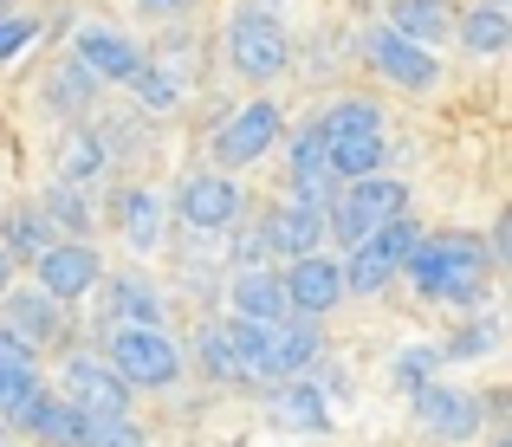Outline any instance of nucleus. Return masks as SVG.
Returning <instances> with one entry per match:
<instances>
[{
  "label": "nucleus",
  "instance_id": "obj_1",
  "mask_svg": "<svg viewBox=\"0 0 512 447\" xmlns=\"http://www.w3.org/2000/svg\"><path fill=\"white\" fill-rule=\"evenodd\" d=\"M487 273H493V253L480 234H422L402 260V279H409L422 298H448V305H480L487 298Z\"/></svg>",
  "mask_w": 512,
  "mask_h": 447
},
{
  "label": "nucleus",
  "instance_id": "obj_2",
  "mask_svg": "<svg viewBox=\"0 0 512 447\" xmlns=\"http://www.w3.org/2000/svg\"><path fill=\"white\" fill-rule=\"evenodd\" d=\"M402 214H409V182H402V175H363V182H344L338 195H331L325 234L344 240V247H357L363 234L402 221Z\"/></svg>",
  "mask_w": 512,
  "mask_h": 447
},
{
  "label": "nucleus",
  "instance_id": "obj_3",
  "mask_svg": "<svg viewBox=\"0 0 512 447\" xmlns=\"http://www.w3.org/2000/svg\"><path fill=\"white\" fill-rule=\"evenodd\" d=\"M227 65H234V78H247V85H273V78H286L292 33L279 26L273 7H240L234 20H227Z\"/></svg>",
  "mask_w": 512,
  "mask_h": 447
},
{
  "label": "nucleus",
  "instance_id": "obj_4",
  "mask_svg": "<svg viewBox=\"0 0 512 447\" xmlns=\"http://www.w3.org/2000/svg\"><path fill=\"white\" fill-rule=\"evenodd\" d=\"M104 363L117 370V383L137 396V389H175V376H182V350H175V337L163 324H117L111 331V350H104Z\"/></svg>",
  "mask_w": 512,
  "mask_h": 447
},
{
  "label": "nucleus",
  "instance_id": "obj_5",
  "mask_svg": "<svg viewBox=\"0 0 512 447\" xmlns=\"http://www.w3.org/2000/svg\"><path fill=\"white\" fill-rule=\"evenodd\" d=\"M415 240H422V221H415V214H402V221H389V227H376V234H363L357 247L338 260L344 298H350V292H357V298H376L383 286H396V279H402V260H409Z\"/></svg>",
  "mask_w": 512,
  "mask_h": 447
},
{
  "label": "nucleus",
  "instance_id": "obj_6",
  "mask_svg": "<svg viewBox=\"0 0 512 447\" xmlns=\"http://www.w3.org/2000/svg\"><path fill=\"white\" fill-rule=\"evenodd\" d=\"M279 137H286V111L273 98H247L214 124V162L221 169H253Z\"/></svg>",
  "mask_w": 512,
  "mask_h": 447
},
{
  "label": "nucleus",
  "instance_id": "obj_7",
  "mask_svg": "<svg viewBox=\"0 0 512 447\" xmlns=\"http://www.w3.org/2000/svg\"><path fill=\"white\" fill-rule=\"evenodd\" d=\"M33 279H39V292H46L52 305H78V298L98 292L104 260H98L91 240H52V247L33 260Z\"/></svg>",
  "mask_w": 512,
  "mask_h": 447
},
{
  "label": "nucleus",
  "instance_id": "obj_8",
  "mask_svg": "<svg viewBox=\"0 0 512 447\" xmlns=\"http://www.w3.org/2000/svg\"><path fill=\"white\" fill-rule=\"evenodd\" d=\"M409 402H415V422L448 447H467L487 428V409H480V396L467 383H428V389H415Z\"/></svg>",
  "mask_w": 512,
  "mask_h": 447
},
{
  "label": "nucleus",
  "instance_id": "obj_9",
  "mask_svg": "<svg viewBox=\"0 0 512 447\" xmlns=\"http://www.w3.org/2000/svg\"><path fill=\"white\" fill-rule=\"evenodd\" d=\"M65 383V402H72L78 415H91V422H117V415H130V389L117 383V370L104 357H91V350H72L59 370Z\"/></svg>",
  "mask_w": 512,
  "mask_h": 447
},
{
  "label": "nucleus",
  "instance_id": "obj_10",
  "mask_svg": "<svg viewBox=\"0 0 512 447\" xmlns=\"http://www.w3.org/2000/svg\"><path fill=\"white\" fill-rule=\"evenodd\" d=\"M175 208H182V227H188V234H227V221L247 208V195H240L234 175L195 169V175H182V188H175Z\"/></svg>",
  "mask_w": 512,
  "mask_h": 447
},
{
  "label": "nucleus",
  "instance_id": "obj_11",
  "mask_svg": "<svg viewBox=\"0 0 512 447\" xmlns=\"http://www.w3.org/2000/svg\"><path fill=\"white\" fill-rule=\"evenodd\" d=\"M363 59H370V72L389 78L396 91H435L441 85V59H435V52L396 39L389 26H370V33H363Z\"/></svg>",
  "mask_w": 512,
  "mask_h": 447
},
{
  "label": "nucleus",
  "instance_id": "obj_12",
  "mask_svg": "<svg viewBox=\"0 0 512 447\" xmlns=\"http://www.w3.org/2000/svg\"><path fill=\"white\" fill-rule=\"evenodd\" d=\"M279 286H286V311L292 318H325V311L344 305V273L331 253H305V260H292L286 273H279Z\"/></svg>",
  "mask_w": 512,
  "mask_h": 447
},
{
  "label": "nucleus",
  "instance_id": "obj_13",
  "mask_svg": "<svg viewBox=\"0 0 512 447\" xmlns=\"http://www.w3.org/2000/svg\"><path fill=\"white\" fill-rule=\"evenodd\" d=\"M72 59L85 65L98 85H130V78L143 72V46L130 33H117V26H78L72 33Z\"/></svg>",
  "mask_w": 512,
  "mask_h": 447
},
{
  "label": "nucleus",
  "instance_id": "obj_14",
  "mask_svg": "<svg viewBox=\"0 0 512 447\" xmlns=\"http://www.w3.org/2000/svg\"><path fill=\"white\" fill-rule=\"evenodd\" d=\"M325 130H318V117H305L299 130H292L286 143V182H292V201H318V208H331V195H338V182H331V162H325Z\"/></svg>",
  "mask_w": 512,
  "mask_h": 447
},
{
  "label": "nucleus",
  "instance_id": "obj_15",
  "mask_svg": "<svg viewBox=\"0 0 512 447\" xmlns=\"http://www.w3.org/2000/svg\"><path fill=\"white\" fill-rule=\"evenodd\" d=\"M260 234H266V260H305V253H318V240H325V208H318V201H279L273 214H266L260 221Z\"/></svg>",
  "mask_w": 512,
  "mask_h": 447
},
{
  "label": "nucleus",
  "instance_id": "obj_16",
  "mask_svg": "<svg viewBox=\"0 0 512 447\" xmlns=\"http://www.w3.org/2000/svg\"><path fill=\"white\" fill-rule=\"evenodd\" d=\"M0 324H7V331L39 357L52 337H65V305H52V298L39 292V286H26V292H0Z\"/></svg>",
  "mask_w": 512,
  "mask_h": 447
},
{
  "label": "nucleus",
  "instance_id": "obj_17",
  "mask_svg": "<svg viewBox=\"0 0 512 447\" xmlns=\"http://www.w3.org/2000/svg\"><path fill=\"white\" fill-rule=\"evenodd\" d=\"M98 305H104V318H111V331L117 324H163V292L150 286V279H137V273H104L98 279Z\"/></svg>",
  "mask_w": 512,
  "mask_h": 447
},
{
  "label": "nucleus",
  "instance_id": "obj_18",
  "mask_svg": "<svg viewBox=\"0 0 512 447\" xmlns=\"http://www.w3.org/2000/svg\"><path fill=\"white\" fill-rule=\"evenodd\" d=\"M227 305H234V318H253V324L292 318V311H286V286H279V273H266V266H240V273L227 279Z\"/></svg>",
  "mask_w": 512,
  "mask_h": 447
},
{
  "label": "nucleus",
  "instance_id": "obj_19",
  "mask_svg": "<svg viewBox=\"0 0 512 447\" xmlns=\"http://www.w3.org/2000/svg\"><path fill=\"white\" fill-rule=\"evenodd\" d=\"M318 357H325V331H318V318H279L273 324V376H279V383L312 376Z\"/></svg>",
  "mask_w": 512,
  "mask_h": 447
},
{
  "label": "nucleus",
  "instance_id": "obj_20",
  "mask_svg": "<svg viewBox=\"0 0 512 447\" xmlns=\"http://www.w3.org/2000/svg\"><path fill=\"white\" fill-rule=\"evenodd\" d=\"M111 221L124 227V240H130L137 253L163 247V195H156V188H143V182L117 188V201H111Z\"/></svg>",
  "mask_w": 512,
  "mask_h": 447
},
{
  "label": "nucleus",
  "instance_id": "obj_21",
  "mask_svg": "<svg viewBox=\"0 0 512 447\" xmlns=\"http://www.w3.org/2000/svg\"><path fill=\"white\" fill-rule=\"evenodd\" d=\"M13 422H20L26 435H39L46 447H85V415H78L65 396H46V389H39V396L13 415Z\"/></svg>",
  "mask_w": 512,
  "mask_h": 447
},
{
  "label": "nucleus",
  "instance_id": "obj_22",
  "mask_svg": "<svg viewBox=\"0 0 512 447\" xmlns=\"http://www.w3.org/2000/svg\"><path fill=\"white\" fill-rule=\"evenodd\" d=\"M454 39H461V52H474V59H500V52L512 46L506 0H474V7L454 20Z\"/></svg>",
  "mask_w": 512,
  "mask_h": 447
},
{
  "label": "nucleus",
  "instance_id": "obj_23",
  "mask_svg": "<svg viewBox=\"0 0 512 447\" xmlns=\"http://www.w3.org/2000/svg\"><path fill=\"white\" fill-rule=\"evenodd\" d=\"M273 422L292 428V435H331V402L325 389L305 376V383H279L273 389Z\"/></svg>",
  "mask_w": 512,
  "mask_h": 447
},
{
  "label": "nucleus",
  "instance_id": "obj_24",
  "mask_svg": "<svg viewBox=\"0 0 512 447\" xmlns=\"http://www.w3.org/2000/svg\"><path fill=\"white\" fill-rule=\"evenodd\" d=\"M104 169H111V149H104L98 124H72L65 143H59V182L65 188H91Z\"/></svg>",
  "mask_w": 512,
  "mask_h": 447
},
{
  "label": "nucleus",
  "instance_id": "obj_25",
  "mask_svg": "<svg viewBox=\"0 0 512 447\" xmlns=\"http://www.w3.org/2000/svg\"><path fill=\"white\" fill-rule=\"evenodd\" d=\"M221 337H227V350H234V363H240L247 383H279V376H273V324L221 318Z\"/></svg>",
  "mask_w": 512,
  "mask_h": 447
},
{
  "label": "nucleus",
  "instance_id": "obj_26",
  "mask_svg": "<svg viewBox=\"0 0 512 447\" xmlns=\"http://www.w3.org/2000/svg\"><path fill=\"white\" fill-rule=\"evenodd\" d=\"M389 33L409 39V46H428L435 52L441 39H454V13L448 7H428V0H389Z\"/></svg>",
  "mask_w": 512,
  "mask_h": 447
},
{
  "label": "nucleus",
  "instance_id": "obj_27",
  "mask_svg": "<svg viewBox=\"0 0 512 447\" xmlns=\"http://www.w3.org/2000/svg\"><path fill=\"white\" fill-rule=\"evenodd\" d=\"M46 247H52V227H46V214H39L33 201H20V208L0 214V253H7L13 266H20V260L33 266Z\"/></svg>",
  "mask_w": 512,
  "mask_h": 447
},
{
  "label": "nucleus",
  "instance_id": "obj_28",
  "mask_svg": "<svg viewBox=\"0 0 512 447\" xmlns=\"http://www.w3.org/2000/svg\"><path fill=\"white\" fill-rule=\"evenodd\" d=\"M383 156H389V137H338L325 149L331 162V182H363V175H383Z\"/></svg>",
  "mask_w": 512,
  "mask_h": 447
},
{
  "label": "nucleus",
  "instance_id": "obj_29",
  "mask_svg": "<svg viewBox=\"0 0 512 447\" xmlns=\"http://www.w3.org/2000/svg\"><path fill=\"white\" fill-rule=\"evenodd\" d=\"M383 124H389L383 104H376V98H357V91H350V98H338L325 117H318L325 143H338V137H383Z\"/></svg>",
  "mask_w": 512,
  "mask_h": 447
},
{
  "label": "nucleus",
  "instance_id": "obj_30",
  "mask_svg": "<svg viewBox=\"0 0 512 447\" xmlns=\"http://www.w3.org/2000/svg\"><path fill=\"white\" fill-rule=\"evenodd\" d=\"M98 91H104V85H98V78H91L78 59L52 65V78H46V104H52V111H65V117H85L91 104H98Z\"/></svg>",
  "mask_w": 512,
  "mask_h": 447
},
{
  "label": "nucleus",
  "instance_id": "obj_31",
  "mask_svg": "<svg viewBox=\"0 0 512 447\" xmlns=\"http://www.w3.org/2000/svg\"><path fill=\"white\" fill-rule=\"evenodd\" d=\"M33 208L46 214V227H65L72 240H85L91 227H98V221H91V201H85V188H65V182H52L46 195L33 201Z\"/></svg>",
  "mask_w": 512,
  "mask_h": 447
},
{
  "label": "nucleus",
  "instance_id": "obj_32",
  "mask_svg": "<svg viewBox=\"0 0 512 447\" xmlns=\"http://www.w3.org/2000/svg\"><path fill=\"white\" fill-rule=\"evenodd\" d=\"M435 370H441V350L435 344H409V350H396V363H389V383H396L402 396H415V389L435 383Z\"/></svg>",
  "mask_w": 512,
  "mask_h": 447
},
{
  "label": "nucleus",
  "instance_id": "obj_33",
  "mask_svg": "<svg viewBox=\"0 0 512 447\" xmlns=\"http://www.w3.org/2000/svg\"><path fill=\"white\" fill-rule=\"evenodd\" d=\"M441 350V363H474V357H487V350H500V324L493 318H467L461 331L448 337V344H435Z\"/></svg>",
  "mask_w": 512,
  "mask_h": 447
},
{
  "label": "nucleus",
  "instance_id": "obj_34",
  "mask_svg": "<svg viewBox=\"0 0 512 447\" xmlns=\"http://www.w3.org/2000/svg\"><path fill=\"white\" fill-rule=\"evenodd\" d=\"M195 357H201V370H208L214 383H227V389H240V383H247V376H240V363H234V350H227V337H221V324H201Z\"/></svg>",
  "mask_w": 512,
  "mask_h": 447
},
{
  "label": "nucleus",
  "instance_id": "obj_35",
  "mask_svg": "<svg viewBox=\"0 0 512 447\" xmlns=\"http://www.w3.org/2000/svg\"><path fill=\"white\" fill-rule=\"evenodd\" d=\"M130 91H137V104H150V111H175V98H182V78H175L169 65L143 59V72L130 78Z\"/></svg>",
  "mask_w": 512,
  "mask_h": 447
},
{
  "label": "nucleus",
  "instance_id": "obj_36",
  "mask_svg": "<svg viewBox=\"0 0 512 447\" xmlns=\"http://www.w3.org/2000/svg\"><path fill=\"white\" fill-rule=\"evenodd\" d=\"M39 389H46V383H39V370H0V422H13Z\"/></svg>",
  "mask_w": 512,
  "mask_h": 447
},
{
  "label": "nucleus",
  "instance_id": "obj_37",
  "mask_svg": "<svg viewBox=\"0 0 512 447\" xmlns=\"http://www.w3.org/2000/svg\"><path fill=\"white\" fill-rule=\"evenodd\" d=\"M85 447H143V428L130 415H117V422H91L85 415Z\"/></svg>",
  "mask_w": 512,
  "mask_h": 447
},
{
  "label": "nucleus",
  "instance_id": "obj_38",
  "mask_svg": "<svg viewBox=\"0 0 512 447\" xmlns=\"http://www.w3.org/2000/svg\"><path fill=\"white\" fill-rule=\"evenodd\" d=\"M33 33H39V20H26V13H0V65L20 59V52L33 46Z\"/></svg>",
  "mask_w": 512,
  "mask_h": 447
},
{
  "label": "nucleus",
  "instance_id": "obj_39",
  "mask_svg": "<svg viewBox=\"0 0 512 447\" xmlns=\"http://www.w3.org/2000/svg\"><path fill=\"white\" fill-rule=\"evenodd\" d=\"M195 7H201V0H137V13H143V20H163V26H182Z\"/></svg>",
  "mask_w": 512,
  "mask_h": 447
},
{
  "label": "nucleus",
  "instance_id": "obj_40",
  "mask_svg": "<svg viewBox=\"0 0 512 447\" xmlns=\"http://www.w3.org/2000/svg\"><path fill=\"white\" fill-rule=\"evenodd\" d=\"M0 370H39V357L7 331V324H0Z\"/></svg>",
  "mask_w": 512,
  "mask_h": 447
},
{
  "label": "nucleus",
  "instance_id": "obj_41",
  "mask_svg": "<svg viewBox=\"0 0 512 447\" xmlns=\"http://www.w3.org/2000/svg\"><path fill=\"white\" fill-rule=\"evenodd\" d=\"M0 292H13V260L0 253Z\"/></svg>",
  "mask_w": 512,
  "mask_h": 447
},
{
  "label": "nucleus",
  "instance_id": "obj_42",
  "mask_svg": "<svg viewBox=\"0 0 512 447\" xmlns=\"http://www.w3.org/2000/svg\"><path fill=\"white\" fill-rule=\"evenodd\" d=\"M493 447H512V435H500V441H493Z\"/></svg>",
  "mask_w": 512,
  "mask_h": 447
},
{
  "label": "nucleus",
  "instance_id": "obj_43",
  "mask_svg": "<svg viewBox=\"0 0 512 447\" xmlns=\"http://www.w3.org/2000/svg\"><path fill=\"white\" fill-rule=\"evenodd\" d=\"M428 7H448V0H428Z\"/></svg>",
  "mask_w": 512,
  "mask_h": 447
},
{
  "label": "nucleus",
  "instance_id": "obj_44",
  "mask_svg": "<svg viewBox=\"0 0 512 447\" xmlns=\"http://www.w3.org/2000/svg\"><path fill=\"white\" fill-rule=\"evenodd\" d=\"M0 428H7V422H0ZM0 447H7V435H0Z\"/></svg>",
  "mask_w": 512,
  "mask_h": 447
},
{
  "label": "nucleus",
  "instance_id": "obj_45",
  "mask_svg": "<svg viewBox=\"0 0 512 447\" xmlns=\"http://www.w3.org/2000/svg\"><path fill=\"white\" fill-rule=\"evenodd\" d=\"M0 13H7V0H0Z\"/></svg>",
  "mask_w": 512,
  "mask_h": 447
},
{
  "label": "nucleus",
  "instance_id": "obj_46",
  "mask_svg": "<svg viewBox=\"0 0 512 447\" xmlns=\"http://www.w3.org/2000/svg\"><path fill=\"white\" fill-rule=\"evenodd\" d=\"M350 7H357V0H350Z\"/></svg>",
  "mask_w": 512,
  "mask_h": 447
}]
</instances>
